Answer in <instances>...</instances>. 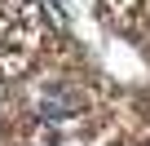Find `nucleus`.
I'll list each match as a JSON object with an SVG mask.
<instances>
[{"label":"nucleus","instance_id":"nucleus-1","mask_svg":"<svg viewBox=\"0 0 150 146\" xmlns=\"http://www.w3.org/2000/svg\"><path fill=\"white\" fill-rule=\"evenodd\" d=\"M84 111V93L75 84H49L40 93V115L44 120H75Z\"/></svg>","mask_w":150,"mask_h":146}]
</instances>
